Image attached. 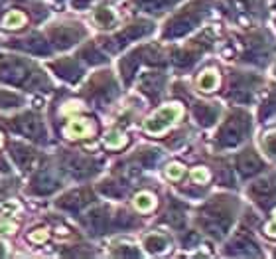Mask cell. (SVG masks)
<instances>
[{
    "instance_id": "obj_1",
    "label": "cell",
    "mask_w": 276,
    "mask_h": 259,
    "mask_svg": "<svg viewBox=\"0 0 276 259\" xmlns=\"http://www.w3.org/2000/svg\"><path fill=\"white\" fill-rule=\"evenodd\" d=\"M184 115V107L180 103H168L154 111V115L144 123V131L150 135H160L166 129H170L174 123H178Z\"/></svg>"
},
{
    "instance_id": "obj_2",
    "label": "cell",
    "mask_w": 276,
    "mask_h": 259,
    "mask_svg": "<svg viewBox=\"0 0 276 259\" xmlns=\"http://www.w3.org/2000/svg\"><path fill=\"white\" fill-rule=\"evenodd\" d=\"M249 131H251V121H249V115H245V113H237V115H233V117L225 123V131H223V135H227V137H221V139L227 142V144H239L243 139H247Z\"/></svg>"
},
{
    "instance_id": "obj_3",
    "label": "cell",
    "mask_w": 276,
    "mask_h": 259,
    "mask_svg": "<svg viewBox=\"0 0 276 259\" xmlns=\"http://www.w3.org/2000/svg\"><path fill=\"white\" fill-rule=\"evenodd\" d=\"M63 133H65L67 139H89L93 133H95V125H93L89 119L75 117L67 123V127L63 129Z\"/></svg>"
},
{
    "instance_id": "obj_4",
    "label": "cell",
    "mask_w": 276,
    "mask_h": 259,
    "mask_svg": "<svg viewBox=\"0 0 276 259\" xmlns=\"http://www.w3.org/2000/svg\"><path fill=\"white\" fill-rule=\"evenodd\" d=\"M249 194L253 196L256 202H258V200H260V202H266L268 198H272L276 194V178L270 176V178H262V180L254 182L253 186L249 188Z\"/></svg>"
},
{
    "instance_id": "obj_5",
    "label": "cell",
    "mask_w": 276,
    "mask_h": 259,
    "mask_svg": "<svg viewBox=\"0 0 276 259\" xmlns=\"http://www.w3.org/2000/svg\"><path fill=\"white\" fill-rule=\"evenodd\" d=\"M237 166H239V172L243 176H251V174H256L260 168H262V161L258 159V154L254 150H245L239 161H237Z\"/></svg>"
},
{
    "instance_id": "obj_6",
    "label": "cell",
    "mask_w": 276,
    "mask_h": 259,
    "mask_svg": "<svg viewBox=\"0 0 276 259\" xmlns=\"http://www.w3.org/2000/svg\"><path fill=\"white\" fill-rule=\"evenodd\" d=\"M195 83H197V89H199V91H203V93H211V91H215V89L219 87V83H221L219 71L213 70V68L203 70L199 75H197Z\"/></svg>"
},
{
    "instance_id": "obj_7",
    "label": "cell",
    "mask_w": 276,
    "mask_h": 259,
    "mask_svg": "<svg viewBox=\"0 0 276 259\" xmlns=\"http://www.w3.org/2000/svg\"><path fill=\"white\" fill-rule=\"evenodd\" d=\"M132 206L142 214L152 212L156 208V196L152 192H138L134 200H132Z\"/></svg>"
},
{
    "instance_id": "obj_8",
    "label": "cell",
    "mask_w": 276,
    "mask_h": 259,
    "mask_svg": "<svg viewBox=\"0 0 276 259\" xmlns=\"http://www.w3.org/2000/svg\"><path fill=\"white\" fill-rule=\"evenodd\" d=\"M24 24H26V14L20 12V10H10V12L4 16V20H2V26L8 28V30L22 28Z\"/></svg>"
},
{
    "instance_id": "obj_9",
    "label": "cell",
    "mask_w": 276,
    "mask_h": 259,
    "mask_svg": "<svg viewBox=\"0 0 276 259\" xmlns=\"http://www.w3.org/2000/svg\"><path fill=\"white\" fill-rule=\"evenodd\" d=\"M185 166L182 163H172V165L166 166V178L168 180H180L184 176Z\"/></svg>"
},
{
    "instance_id": "obj_10",
    "label": "cell",
    "mask_w": 276,
    "mask_h": 259,
    "mask_svg": "<svg viewBox=\"0 0 276 259\" xmlns=\"http://www.w3.org/2000/svg\"><path fill=\"white\" fill-rule=\"evenodd\" d=\"M209 178H211V174H209V170H207L205 166H197V168L191 170V180L195 184H207Z\"/></svg>"
},
{
    "instance_id": "obj_11",
    "label": "cell",
    "mask_w": 276,
    "mask_h": 259,
    "mask_svg": "<svg viewBox=\"0 0 276 259\" xmlns=\"http://www.w3.org/2000/svg\"><path fill=\"white\" fill-rule=\"evenodd\" d=\"M20 210H22V206L16 200H6L4 204H0V214L2 216H16Z\"/></svg>"
},
{
    "instance_id": "obj_12",
    "label": "cell",
    "mask_w": 276,
    "mask_h": 259,
    "mask_svg": "<svg viewBox=\"0 0 276 259\" xmlns=\"http://www.w3.org/2000/svg\"><path fill=\"white\" fill-rule=\"evenodd\" d=\"M105 144H107L109 148H120V146L126 144V137H124L122 133H111V135L107 137Z\"/></svg>"
},
{
    "instance_id": "obj_13",
    "label": "cell",
    "mask_w": 276,
    "mask_h": 259,
    "mask_svg": "<svg viewBox=\"0 0 276 259\" xmlns=\"http://www.w3.org/2000/svg\"><path fill=\"white\" fill-rule=\"evenodd\" d=\"M47 237H49V230H47V228H38V230H34V232L28 236V239H30L32 243H46Z\"/></svg>"
},
{
    "instance_id": "obj_14",
    "label": "cell",
    "mask_w": 276,
    "mask_h": 259,
    "mask_svg": "<svg viewBox=\"0 0 276 259\" xmlns=\"http://www.w3.org/2000/svg\"><path fill=\"white\" fill-rule=\"evenodd\" d=\"M262 146H264V150H266L268 154L276 157V131L274 133L264 135V139H262Z\"/></svg>"
},
{
    "instance_id": "obj_15",
    "label": "cell",
    "mask_w": 276,
    "mask_h": 259,
    "mask_svg": "<svg viewBox=\"0 0 276 259\" xmlns=\"http://www.w3.org/2000/svg\"><path fill=\"white\" fill-rule=\"evenodd\" d=\"M146 245H148L152 251H162V249H166V239L158 236H150L146 239Z\"/></svg>"
},
{
    "instance_id": "obj_16",
    "label": "cell",
    "mask_w": 276,
    "mask_h": 259,
    "mask_svg": "<svg viewBox=\"0 0 276 259\" xmlns=\"http://www.w3.org/2000/svg\"><path fill=\"white\" fill-rule=\"evenodd\" d=\"M264 234H266L268 237H274L276 239V208L272 210V220L264 226Z\"/></svg>"
},
{
    "instance_id": "obj_17",
    "label": "cell",
    "mask_w": 276,
    "mask_h": 259,
    "mask_svg": "<svg viewBox=\"0 0 276 259\" xmlns=\"http://www.w3.org/2000/svg\"><path fill=\"white\" fill-rule=\"evenodd\" d=\"M16 232V224L14 222H0V234L4 236H10Z\"/></svg>"
},
{
    "instance_id": "obj_18",
    "label": "cell",
    "mask_w": 276,
    "mask_h": 259,
    "mask_svg": "<svg viewBox=\"0 0 276 259\" xmlns=\"http://www.w3.org/2000/svg\"><path fill=\"white\" fill-rule=\"evenodd\" d=\"M83 107H81V103H77V101H73V103H69V107H63V113H71V111H81Z\"/></svg>"
},
{
    "instance_id": "obj_19",
    "label": "cell",
    "mask_w": 276,
    "mask_h": 259,
    "mask_svg": "<svg viewBox=\"0 0 276 259\" xmlns=\"http://www.w3.org/2000/svg\"><path fill=\"white\" fill-rule=\"evenodd\" d=\"M2 141H4V139H2V133H0V146H2Z\"/></svg>"
},
{
    "instance_id": "obj_20",
    "label": "cell",
    "mask_w": 276,
    "mask_h": 259,
    "mask_svg": "<svg viewBox=\"0 0 276 259\" xmlns=\"http://www.w3.org/2000/svg\"><path fill=\"white\" fill-rule=\"evenodd\" d=\"M272 73H274V75H276V66H274V68H272Z\"/></svg>"
}]
</instances>
